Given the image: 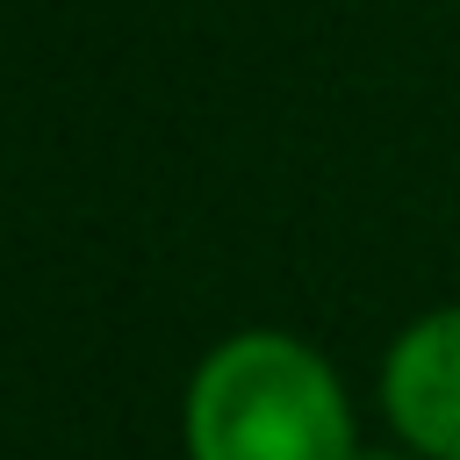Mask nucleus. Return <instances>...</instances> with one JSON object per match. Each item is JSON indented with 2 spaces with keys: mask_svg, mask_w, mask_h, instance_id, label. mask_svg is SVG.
I'll return each mask as SVG.
<instances>
[{
  "mask_svg": "<svg viewBox=\"0 0 460 460\" xmlns=\"http://www.w3.org/2000/svg\"><path fill=\"white\" fill-rule=\"evenodd\" d=\"M381 417L417 460H460V302L395 331L381 352Z\"/></svg>",
  "mask_w": 460,
  "mask_h": 460,
  "instance_id": "f03ea898",
  "label": "nucleus"
},
{
  "mask_svg": "<svg viewBox=\"0 0 460 460\" xmlns=\"http://www.w3.org/2000/svg\"><path fill=\"white\" fill-rule=\"evenodd\" d=\"M187 460H359L338 367L288 331H230L180 395Z\"/></svg>",
  "mask_w": 460,
  "mask_h": 460,
  "instance_id": "f257e3e1",
  "label": "nucleus"
},
{
  "mask_svg": "<svg viewBox=\"0 0 460 460\" xmlns=\"http://www.w3.org/2000/svg\"><path fill=\"white\" fill-rule=\"evenodd\" d=\"M402 453H410V446H402ZM402 453H395V446H359V460H402Z\"/></svg>",
  "mask_w": 460,
  "mask_h": 460,
  "instance_id": "7ed1b4c3",
  "label": "nucleus"
}]
</instances>
